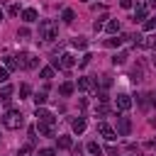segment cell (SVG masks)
Returning <instances> with one entry per match:
<instances>
[{
  "mask_svg": "<svg viewBox=\"0 0 156 156\" xmlns=\"http://www.w3.org/2000/svg\"><path fill=\"white\" fill-rule=\"evenodd\" d=\"M2 124H5L7 129H20V127L24 124V117H22L20 110H7V112L2 115Z\"/></svg>",
  "mask_w": 156,
  "mask_h": 156,
  "instance_id": "obj_1",
  "label": "cell"
},
{
  "mask_svg": "<svg viewBox=\"0 0 156 156\" xmlns=\"http://www.w3.org/2000/svg\"><path fill=\"white\" fill-rule=\"evenodd\" d=\"M56 34H58V27H56V22H51V20H44V22H39V39L54 41V39H56Z\"/></svg>",
  "mask_w": 156,
  "mask_h": 156,
  "instance_id": "obj_2",
  "label": "cell"
},
{
  "mask_svg": "<svg viewBox=\"0 0 156 156\" xmlns=\"http://www.w3.org/2000/svg\"><path fill=\"white\" fill-rule=\"evenodd\" d=\"M17 63H20V68H37L39 66V58L34 56V54H29V51H20V56H17Z\"/></svg>",
  "mask_w": 156,
  "mask_h": 156,
  "instance_id": "obj_3",
  "label": "cell"
},
{
  "mask_svg": "<svg viewBox=\"0 0 156 156\" xmlns=\"http://www.w3.org/2000/svg\"><path fill=\"white\" fill-rule=\"evenodd\" d=\"M132 132V119L124 117V115H117V134L119 136H127Z\"/></svg>",
  "mask_w": 156,
  "mask_h": 156,
  "instance_id": "obj_4",
  "label": "cell"
},
{
  "mask_svg": "<svg viewBox=\"0 0 156 156\" xmlns=\"http://www.w3.org/2000/svg\"><path fill=\"white\" fill-rule=\"evenodd\" d=\"M98 132H100V134H102L107 141H115V136H117V132H115V129H112L107 122H100V124H98Z\"/></svg>",
  "mask_w": 156,
  "mask_h": 156,
  "instance_id": "obj_5",
  "label": "cell"
},
{
  "mask_svg": "<svg viewBox=\"0 0 156 156\" xmlns=\"http://www.w3.org/2000/svg\"><path fill=\"white\" fill-rule=\"evenodd\" d=\"M146 15H149V7H146L144 0H139V2H136V12H134V22H144Z\"/></svg>",
  "mask_w": 156,
  "mask_h": 156,
  "instance_id": "obj_6",
  "label": "cell"
},
{
  "mask_svg": "<svg viewBox=\"0 0 156 156\" xmlns=\"http://www.w3.org/2000/svg\"><path fill=\"white\" fill-rule=\"evenodd\" d=\"M34 115H37V119H39V122H44V124H54V119H56V117H54L49 110H44V107H37V112H34Z\"/></svg>",
  "mask_w": 156,
  "mask_h": 156,
  "instance_id": "obj_7",
  "label": "cell"
},
{
  "mask_svg": "<svg viewBox=\"0 0 156 156\" xmlns=\"http://www.w3.org/2000/svg\"><path fill=\"white\" fill-rule=\"evenodd\" d=\"M132 105H134V102H132V98H129V95H124V93H122V95H117V110H119V112H127Z\"/></svg>",
  "mask_w": 156,
  "mask_h": 156,
  "instance_id": "obj_8",
  "label": "cell"
},
{
  "mask_svg": "<svg viewBox=\"0 0 156 156\" xmlns=\"http://www.w3.org/2000/svg\"><path fill=\"white\" fill-rule=\"evenodd\" d=\"M58 61H61V68H73V66H76V56H73L71 51L61 54V56H58Z\"/></svg>",
  "mask_w": 156,
  "mask_h": 156,
  "instance_id": "obj_9",
  "label": "cell"
},
{
  "mask_svg": "<svg viewBox=\"0 0 156 156\" xmlns=\"http://www.w3.org/2000/svg\"><path fill=\"white\" fill-rule=\"evenodd\" d=\"M37 17H39L37 7H27V10H22V20H24V22H37Z\"/></svg>",
  "mask_w": 156,
  "mask_h": 156,
  "instance_id": "obj_10",
  "label": "cell"
},
{
  "mask_svg": "<svg viewBox=\"0 0 156 156\" xmlns=\"http://www.w3.org/2000/svg\"><path fill=\"white\" fill-rule=\"evenodd\" d=\"M124 39H132V37H127V34L112 37V39H107V41H105V46H110V49H117V46H122V41H124Z\"/></svg>",
  "mask_w": 156,
  "mask_h": 156,
  "instance_id": "obj_11",
  "label": "cell"
},
{
  "mask_svg": "<svg viewBox=\"0 0 156 156\" xmlns=\"http://www.w3.org/2000/svg\"><path fill=\"white\" fill-rule=\"evenodd\" d=\"M73 90H76V85H73L71 80H66V83H61V85H58V93H61L63 98H68V95H73Z\"/></svg>",
  "mask_w": 156,
  "mask_h": 156,
  "instance_id": "obj_12",
  "label": "cell"
},
{
  "mask_svg": "<svg viewBox=\"0 0 156 156\" xmlns=\"http://www.w3.org/2000/svg\"><path fill=\"white\" fill-rule=\"evenodd\" d=\"M85 127H88V124H85V119H83V117H78V119H73V122H71V129H73L76 134H83V132H85Z\"/></svg>",
  "mask_w": 156,
  "mask_h": 156,
  "instance_id": "obj_13",
  "label": "cell"
},
{
  "mask_svg": "<svg viewBox=\"0 0 156 156\" xmlns=\"http://www.w3.org/2000/svg\"><path fill=\"white\" fill-rule=\"evenodd\" d=\"M37 132L41 136H54V127L51 124H44V122H37Z\"/></svg>",
  "mask_w": 156,
  "mask_h": 156,
  "instance_id": "obj_14",
  "label": "cell"
},
{
  "mask_svg": "<svg viewBox=\"0 0 156 156\" xmlns=\"http://www.w3.org/2000/svg\"><path fill=\"white\" fill-rule=\"evenodd\" d=\"M105 29H107L112 37H115V34H119V20H110V22L105 24Z\"/></svg>",
  "mask_w": 156,
  "mask_h": 156,
  "instance_id": "obj_15",
  "label": "cell"
},
{
  "mask_svg": "<svg viewBox=\"0 0 156 156\" xmlns=\"http://www.w3.org/2000/svg\"><path fill=\"white\" fill-rule=\"evenodd\" d=\"M61 20H63V22H66V24H71V22H73V20H76V12H73V10H71V7H66V10H63V12H61Z\"/></svg>",
  "mask_w": 156,
  "mask_h": 156,
  "instance_id": "obj_16",
  "label": "cell"
},
{
  "mask_svg": "<svg viewBox=\"0 0 156 156\" xmlns=\"http://www.w3.org/2000/svg\"><path fill=\"white\" fill-rule=\"evenodd\" d=\"M71 46H73V49H85V46H88V39H85V37H73Z\"/></svg>",
  "mask_w": 156,
  "mask_h": 156,
  "instance_id": "obj_17",
  "label": "cell"
},
{
  "mask_svg": "<svg viewBox=\"0 0 156 156\" xmlns=\"http://www.w3.org/2000/svg\"><path fill=\"white\" fill-rule=\"evenodd\" d=\"M2 61H5V68H7V71H15V68H20V63H17V58H15V56H5Z\"/></svg>",
  "mask_w": 156,
  "mask_h": 156,
  "instance_id": "obj_18",
  "label": "cell"
},
{
  "mask_svg": "<svg viewBox=\"0 0 156 156\" xmlns=\"http://www.w3.org/2000/svg\"><path fill=\"white\" fill-rule=\"evenodd\" d=\"M93 85H95V83H93L90 78H78V88H80V90H93Z\"/></svg>",
  "mask_w": 156,
  "mask_h": 156,
  "instance_id": "obj_19",
  "label": "cell"
},
{
  "mask_svg": "<svg viewBox=\"0 0 156 156\" xmlns=\"http://www.w3.org/2000/svg\"><path fill=\"white\" fill-rule=\"evenodd\" d=\"M56 144H58V149H71V146H73V139H71V136H58Z\"/></svg>",
  "mask_w": 156,
  "mask_h": 156,
  "instance_id": "obj_20",
  "label": "cell"
},
{
  "mask_svg": "<svg viewBox=\"0 0 156 156\" xmlns=\"http://www.w3.org/2000/svg\"><path fill=\"white\" fill-rule=\"evenodd\" d=\"M85 149H88V154H93V156H102V149H100L95 141H88V146H85Z\"/></svg>",
  "mask_w": 156,
  "mask_h": 156,
  "instance_id": "obj_21",
  "label": "cell"
},
{
  "mask_svg": "<svg viewBox=\"0 0 156 156\" xmlns=\"http://www.w3.org/2000/svg\"><path fill=\"white\" fill-rule=\"evenodd\" d=\"M39 76H41L44 80H49V78H54V66H44V68L39 71Z\"/></svg>",
  "mask_w": 156,
  "mask_h": 156,
  "instance_id": "obj_22",
  "label": "cell"
},
{
  "mask_svg": "<svg viewBox=\"0 0 156 156\" xmlns=\"http://www.w3.org/2000/svg\"><path fill=\"white\" fill-rule=\"evenodd\" d=\"M10 95H12V85H10V83H5V85H2V90H0V98H2V100H10Z\"/></svg>",
  "mask_w": 156,
  "mask_h": 156,
  "instance_id": "obj_23",
  "label": "cell"
},
{
  "mask_svg": "<svg viewBox=\"0 0 156 156\" xmlns=\"http://www.w3.org/2000/svg\"><path fill=\"white\" fill-rule=\"evenodd\" d=\"M144 46H146V49H154V51H156V34H149V37L144 39Z\"/></svg>",
  "mask_w": 156,
  "mask_h": 156,
  "instance_id": "obj_24",
  "label": "cell"
},
{
  "mask_svg": "<svg viewBox=\"0 0 156 156\" xmlns=\"http://www.w3.org/2000/svg\"><path fill=\"white\" fill-rule=\"evenodd\" d=\"M124 58H127V51H119V54L112 56V63H115V66H117V63H124Z\"/></svg>",
  "mask_w": 156,
  "mask_h": 156,
  "instance_id": "obj_25",
  "label": "cell"
},
{
  "mask_svg": "<svg viewBox=\"0 0 156 156\" xmlns=\"http://www.w3.org/2000/svg\"><path fill=\"white\" fill-rule=\"evenodd\" d=\"M29 93H32V88H29L27 83H22V85H20V98H29Z\"/></svg>",
  "mask_w": 156,
  "mask_h": 156,
  "instance_id": "obj_26",
  "label": "cell"
},
{
  "mask_svg": "<svg viewBox=\"0 0 156 156\" xmlns=\"http://www.w3.org/2000/svg\"><path fill=\"white\" fill-rule=\"evenodd\" d=\"M34 102H37V107H41V105L46 102V93H37V95H34Z\"/></svg>",
  "mask_w": 156,
  "mask_h": 156,
  "instance_id": "obj_27",
  "label": "cell"
},
{
  "mask_svg": "<svg viewBox=\"0 0 156 156\" xmlns=\"http://www.w3.org/2000/svg\"><path fill=\"white\" fill-rule=\"evenodd\" d=\"M144 29H146V32H154V29H156V17L146 20V22H144Z\"/></svg>",
  "mask_w": 156,
  "mask_h": 156,
  "instance_id": "obj_28",
  "label": "cell"
},
{
  "mask_svg": "<svg viewBox=\"0 0 156 156\" xmlns=\"http://www.w3.org/2000/svg\"><path fill=\"white\" fill-rule=\"evenodd\" d=\"M141 76H144V73H141V68H134V71H132V83H139V80H141Z\"/></svg>",
  "mask_w": 156,
  "mask_h": 156,
  "instance_id": "obj_29",
  "label": "cell"
},
{
  "mask_svg": "<svg viewBox=\"0 0 156 156\" xmlns=\"http://www.w3.org/2000/svg\"><path fill=\"white\" fill-rule=\"evenodd\" d=\"M7 78H10V71H7L5 66H2V68H0V83L5 85V83H7Z\"/></svg>",
  "mask_w": 156,
  "mask_h": 156,
  "instance_id": "obj_30",
  "label": "cell"
},
{
  "mask_svg": "<svg viewBox=\"0 0 156 156\" xmlns=\"http://www.w3.org/2000/svg\"><path fill=\"white\" fill-rule=\"evenodd\" d=\"M37 156H56V149H39Z\"/></svg>",
  "mask_w": 156,
  "mask_h": 156,
  "instance_id": "obj_31",
  "label": "cell"
},
{
  "mask_svg": "<svg viewBox=\"0 0 156 156\" xmlns=\"http://www.w3.org/2000/svg\"><path fill=\"white\" fill-rule=\"evenodd\" d=\"M7 15H10V17H17V15H20V5H10V7H7Z\"/></svg>",
  "mask_w": 156,
  "mask_h": 156,
  "instance_id": "obj_32",
  "label": "cell"
},
{
  "mask_svg": "<svg viewBox=\"0 0 156 156\" xmlns=\"http://www.w3.org/2000/svg\"><path fill=\"white\" fill-rule=\"evenodd\" d=\"M90 58H93V56H90V54H85V56H83V58L78 61V66H80V68H85V66L90 63Z\"/></svg>",
  "mask_w": 156,
  "mask_h": 156,
  "instance_id": "obj_33",
  "label": "cell"
},
{
  "mask_svg": "<svg viewBox=\"0 0 156 156\" xmlns=\"http://www.w3.org/2000/svg\"><path fill=\"white\" fill-rule=\"evenodd\" d=\"M132 5H134L132 0H119V7H122V10H132Z\"/></svg>",
  "mask_w": 156,
  "mask_h": 156,
  "instance_id": "obj_34",
  "label": "cell"
},
{
  "mask_svg": "<svg viewBox=\"0 0 156 156\" xmlns=\"http://www.w3.org/2000/svg\"><path fill=\"white\" fill-rule=\"evenodd\" d=\"M17 37H22V39L29 37V29H27V27H20V29H17Z\"/></svg>",
  "mask_w": 156,
  "mask_h": 156,
  "instance_id": "obj_35",
  "label": "cell"
},
{
  "mask_svg": "<svg viewBox=\"0 0 156 156\" xmlns=\"http://www.w3.org/2000/svg\"><path fill=\"white\" fill-rule=\"evenodd\" d=\"M98 100H100V102H107L110 98H107V93H105V90H100V93H98Z\"/></svg>",
  "mask_w": 156,
  "mask_h": 156,
  "instance_id": "obj_36",
  "label": "cell"
},
{
  "mask_svg": "<svg viewBox=\"0 0 156 156\" xmlns=\"http://www.w3.org/2000/svg\"><path fill=\"white\" fill-rule=\"evenodd\" d=\"M112 85V80H110V76H102V88H110Z\"/></svg>",
  "mask_w": 156,
  "mask_h": 156,
  "instance_id": "obj_37",
  "label": "cell"
},
{
  "mask_svg": "<svg viewBox=\"0 0 156 156\" xmlns=\"http://www.w3.org/2000/svg\"><path fill=\"white\" fill-rule=\"evenodd\" d=\"M29 151H32V144H24V146L20 149V154H29Z\"/></svg>",
  "mask_w": 156,
  "mask_h": 156,
  "instance_id": "obj_38",
  "label": "cell"
},
{
  "mask_svg": "<svg viewBox=\"0 0 156 156\" xmlns=\"http://www.w3.org/2000/svg\"><path fill=\"white\" fill-rule=\"evenodd\" d=\"M149 2H151V5H156V0H149Z\"/></svg>",
  "mask_w": 156,
  "mask_h": 156,
  "instance_id": "obj_39",
  "label": "cell"
},
{
  "mask_svg": "<svg viewBox=\"0 0 156 156\" xmlns=\"http://www.w3.org/2000/svg\"><path fill=\"white\" fill-rule=\"evenodd\" d=\"M0 20H2V10H0Z\"/></svg>",
  "mask_w": 156,
  "mask_h": 156,
  "instance_id": "obj_40",
  "label": "cell"
},
{
  "mask_svg": "<svg viewBox=\"0 0 156 156\" xmlns=\"http://www.w3.org/2000/svg\"><path fill=\"white\" fill-rule=\"evenodd\" d=\"M80 2H88V0H80Z\"/></svg>",
  "mask_w": 156,
  "mask_h": 156,
  "instance_id": "obj_41",
  "label": "cell"
}]
</instances>
